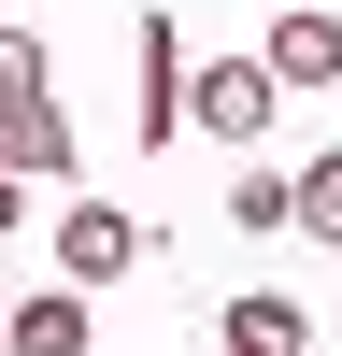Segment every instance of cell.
Masks as SVG:
<instances>
[{"label":"cell","mask_w":342,"mask_h":356,"mask_svg":"<svg viewBox=\"0 0 342 356\" xmlns=\"http://www.w3.org/2000/svg\"><path fill=\"white\" fill-rule=\"evenodd\" d=\"M0 86H15V171H28V186H57V171H72V114H57L43 29H0Z\"/></svg>","instance_id":"1"},{"label":"cell","mask_w":342,"mask_h":356,"mask_svg":"<svg viewBox=\"0 0 342 356\" xmlns=\"http://www.w3.org/2000/svg\"><path fill=\"white\" fill-rule=\"evenodd\" d=\"M186 86H200L186 29H171V15H142V29H129V129H142V157H157V143L186 129Z\"/></svg>","instance_id":"2"},{"label":"cell","mask_w":342,"mask_h":356,"mask_svg":"<svg viewBox=\"0 0 342 356\" xmlns=\"http://www.w3.org/2000/svg\"><path fill=\"white\" fill-rule=\"evenodd\" d=\"M271 114H285V72H271V57H200L186 129H214V143H271Z\"/></svg>","instance_id":"3"},{"label":"cell","mask_w":342,"mask_h":356,"mask_svg":"<svg viewBox=\"0 0 342 356\" xmlns=\"http://www.w3.org/2000/svg\"><path fill=\"white\" fill-rule=\"evenodd\" d=\"M57 271H72V285L142 271V214H129V200H72V214H57Z\"/></svg>","instance_id":"4"},{"label":"cell","mask_w":342,"mask_h":356,"mask_svg":"<svg viewBox=\"0 0 342 356\" xmlns=\"http://www.w3.org/2000/svg\"><path fill=\"white\" fill-rule=\"evenodd\" d=\"M256 57L285 72V100H300V86H342V15H314V0H285V15L256 29Z\"/></svg>","instance_id":"5"},{"label":"cell","mask_w":342,"mask_h":356,"mask_svg":"<svg viewBox=\"0 0 342 356\" xmlns=\"http://www.w3.org/2000/svg\"><path fill=\"white\" fill-rule=\"evenodd\" d=\"M0 342H15V356H86V342H100V314H86V285H28Z\"/></svg>","instance_id":"6"},{"label":"cell","mask_w":342,"mask_h":356,"mask_svg":"<svg viewBox=\"0 0 342 356\" xmlns=\"http://www.w3.org/2000/svg\"><path fill=\"white\" fill-rule=\"evenodd\" d=\"M214 342H243V356H314V314L285 300V285H243V300H228V328Z\"/></svg>","instance_id":"7"},{"label":"cell","mask_w":342,"mask_h":356,"mask_svg":"<svg viewBox=\"0 0 342 356\" xmlns=\"http://www.w3.org/2000/svg\"><path fill=\"white\" fill-rule=\"evenodd\" d=\"M228 228H256V243H271V228H300V171H228Z\"/></svg>","instance_id":"8"},{"label":"cell","mask_w":342,"mask_h":356,"mask_svg":"<svg viewBox=\"0 0 342 356\" xmlns=\"http://www.w3.org/2000/svg\"><path fill=\"white\" fill-rule=\"evenodd\" d=\"M300 243H342V143L300 157Z\"/></svg>","instance_id":"9"},{"label":"cell","mask_w":342,"mask_h":356,"mask_svg":"<svg viewBox=\"0 0 342 356\" xmlns=\"http://www.w3.org/2000/svg\"><path fill=\"white\" fill-rule=\"evenodd\" d=\"M214 356H243V342H214Z\"/></svg>","instance_id":"10"}]
</instances>
